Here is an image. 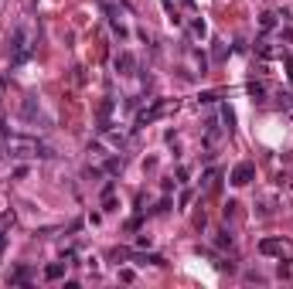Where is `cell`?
Returning <instances> with one entry per match:
<instances>
[{"mask_svg":"<svg viewBox=\"0 0 293 289\" xmlns=\"http://www.w3.org/2000/svg\"><path fill=\"white\" fill-rule=\"evenodd\" d=\"M3 150H7L14 160H48V156H55L48 143H38V140H31V136H7V140H3Z\"/></svg>","mask_w":293,"mask_h":289,"instance_id":"obj_1","label":"cell"},{"mask_svg":"<svg viewBox=\"0 0 293 289\" xmlns=\"http://www.w3.org/2000/svg\"><path fill=\"white\" fill-rule=\"evenodd\" d=\"M259 252L293 262V242H287V238H263V242H259Z\"/></svg>","mask_w":293,"mask_h":289,"instance_id":"obj_2","label":"cell"},{"mask_svg":"<svg viewBox=\"0 0 293 289\" xmlns=\"http://www.w3.org/2000/svg\"><path fill=\"white\" fill-rule=\"evenodd\" d=\"M10 58L14 62L27 58V31L24 27H14V34H10Z\"/></svg>","mask_w":293,"mask_h":289,"instance_id":"obj_3","label":"cell"},{"mask_svg":"<svg viewBox=\"0 0 293 289\" xmlns=\"http://www.w3.org/2000/svg\"><path fill=\"white\" fill-rule=\"evenodd\" d=\"M252 177H256V167H252V163H239V167L232 170V184H235V187H245Z\"/></svg>","mask_w":293,"mask_h":289,"instance_id":"obj_4","label":"cell"},{"mask_svg":"<svg viewBox=\"0 0 293 289\" xmlns=\"http://www.w3.org/2000/svg\"><path fill=\"white\" fill-rule=\"evenodd\" d=\"M219 180H221V170H219V167H212V170L205 174V180H201V191H208V194L219 191Z\"/></svg>","mask_w":293,"mask_h":289,"instance_id":"obj_5","label":"cell"},{"mask_svg":"<svg viewBox=\"0 0 293 289\" xmlns=\"http://www.w3.org/2000/svg\"><path fill=\"white\" fill-rule=\"evenodd\" d=\"M133 65H137V62H133V55H130V51H123V55L116 58V72H123V75L133 72Z\"/></svg>","mask_w":293,"mask_h":289,"instance_id":"obj_6","label":"cell"},{"mask_svg":"<svg viewBox=\"0 0 293 289\" xmlns=\"http://www.w3.org/2000/svg\"><path fill=\"white\" fill-rule=\"evenodd\" d=\"M62 276H65V262H51V266L45 269V279H51V283L62 279Z\"/></svg>","mask_w":293,"mask_h":289,"instance_id":"obj_7","label":"cell"},{"mask_svg":"<svg viewBox=\"0 0 293 289\" xmlns=\"http://www.w3.org/2000/svg\"><path fill=\"white\" fill-rule=\"evenodd\" d=\"M259 24H263V31H273V27H276V14H269V10H266V14L259 17Z\"/></svg>","mask_w":293,"mask_h":289,"instance_id":"obj_8","label":"cell"},{"mask_svg":"<svg viewBox=\"0 0 293 289\" xmlns=\"http://www.w3.org/2000/svg\"><path fill=\"white\" fill-rule=\"evenodd\" d=\"M191 34H195V38H205V34H208L205 21H195V24H191Z\"/></svg>","mask_w":293,"mask_h":289,"instance_id":"obj_9","label":"cell"},{"mask_svg":"<svg viewBox=\"0 0 293 289\" xmlns=\"http://www.w3.org/2000/svg\"><path fill=\"white\" fill-rule=\"evenodd\" d=\"M10 283H17V286H24V283H27V269H17V272L10 276Z\"/></svg>","mask_w":293,"mask_h":289,"instance_id":"obj_10","label":"cell"},{"mask_svg":"<svg viewBox=\"0 0 293 289\" xmlns=\"http://www.w3.org/2000/svg\"><path fill=\"white\" fill-rule=\"evenodd\" d=\"M249 95H252V99H263L266 89H263V85H249Z\"/></svg>","mask_w":293,"mask_h":289,"instance_id":"obj_11","label":"cell"},{"mask_svg":"<svg viewBox=\"0 0 293 289\" xmlns=\"http://www.w3.org/2000/svg\"><path fill=\"white\" fill-rule=\"evenodd\" d=\"M276 272H280V279H287V276H293V266H283V259H280V269Z\"/></svg>","mask_w":293,"mask_h":289,"instance_id":"obj_12","label":"cell"},{"mask_svg":"<svg viewBox=\"0 0 293 289\" xmlns=\"http://www.w3.org/2000/svg\"><path fill=\"white\" fill-rule=\"evenodd\" d=\"M215 242L225 248V245H232V235H228V231H219V238H215Z\"/></svg>","mask_w":293,"mask_h":289,"instance_id":"obj_13","label":"cell"},{"mask_svg":"<svg viewBox=\"0 0 293 289\" xmlns=\"http://www.w3.org/2000/svg\"><path fill=\"white\" fill-rule=\"evenodd\" d=\"M280 106H283V109H290V106H293V95H287V92H280Z\"/></svg>","mask_w":293,"mask_h":289,"instance_id":"obj_14","label":"cell"},{"mask_svg":"<svg viewBox=\"0 0 293 289\" xmlns=\"http://www.w3.org/2000/svg\"><path fill=\"white\" fill-rule=\"evenodd\" d=\"M290 75H293V58H290Z\"/></svg>","mask_w":293,"mask_h":289,"instance_id":"obj_15","label":"cell"}]
</instances>
